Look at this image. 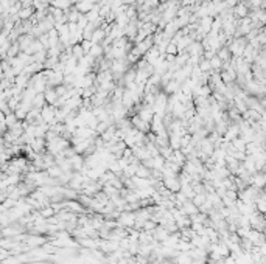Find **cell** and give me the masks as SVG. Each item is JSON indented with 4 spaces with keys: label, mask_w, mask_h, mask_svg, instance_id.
<instances>
[{
    "label": "cell",
    "mask_w": 266,
    "mask_h": 264,
    "mask_svg": "<svg viewBox=\"0 0 266 264\" xmlns=\"http://www.w3.org/2000/svg\"><path fill=\"white\" fill-rule=\"evenodd\" d=\"M235 12H237L238 16H246L247 9H246V6H244V5H238V6L235 8Z\"/></svg>",
    "instance_id": "obj_1"
}]
</instances>
